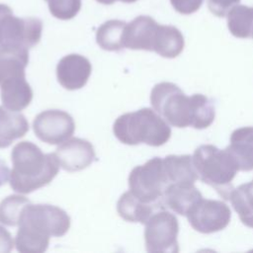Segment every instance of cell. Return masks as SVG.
I'll list each match as a JSON object with an SVG mask.
<instances>
[{
    "mask_svg": "<svg viewBox=\"0 0 253 253\" xmlns=\"http://www.w3.org/2000/svg\"><path fill=\"white\" fill-rule=\"evenodd\" d=\"M91 71L90 61L85 56L75 53L63 56L56 65L57 80L67 90H77L84 87Z\"/></svg>",
    "mask_w": 253,
    "mask_h": 253,
    "instance_id": "13",
    "label": "cell"
},
{
    "mask_svg": "<svg viewBox=\"0 0 253 253\" xmlns=\"http://www.w3.org/2000/svg\"><path fill=\"white\" fill-rule=\"evenodd\" d=\"M192 157L198 178L229 201L233 190L231 182L239 169L227 149L221 150L212 144H203L195 150Z\"/></svg>",
    "mask_w": 253,
    "mask_h": 253,
    "instance_id": "5",
    "label": "cell"
},
{
    "mask_svg": "<svg viewBox=\"0 0 253 253\" xmlns=\"http://www.w3.org/2000/svg\"><path fill=\"white\" fill-rule=\"evenodd\" d=\"M226 149L234 158L239 171L253 170V126L235 129Z\"/></svg>",
    "mask_w": 253,
    "mask_h": 253,
    "instance_id": "16",
    "label": "cell"
},
{
    "mask_svg": "<svg viewBox=\"0 0 253 253\" xmlns=\"http://www.w3.org/2000/svg\"><path fill=\"white\" fill-rule=\"evenodd\" d=\"M178 233L179 223L173 213L165 211V209L155 211L145 223L146 251L150 253L178 252Z\"/></svg>",
    "mask_w": 253,
    "mask_h": 253,
    "instance_id": "8",
    "label": "cell"
},
{
    "mask_svg": "<svg viewBox=\"0 0 253 253\" xmlns=\"http://www.w3.org/2000/svg\"><path fill=\"white\" fill-rule=\"evenodd\" d=\"M229 201L242 223L253 228V180L233 189Z\"/></svg>",
    "mask_w": 253,
    "mask_h": 253,
    "instance_id": "21",
    "label": "cell"
},
{
    "mask_svg": "<svg viewBox=\"0 0 253 253\" xmlns=\"http://www.w3.org/2000/svg\"><path fill=\"white\" fill-rule=\"evenodd\" d=\"M10 173L11 171L5 161L0 158V187L10 180Z\"/></svg>",
    "mask_w": 253,
    "mask_h": 253,
    "instance_id": "29",
    "label": "cell"
},
{
    "mask_svg": "<svg viewBox=\"0 0 253 253\" xmlns=\"http://www.w3.org/2000/svg\"><path fill=\"white\" fill-rule=\"evenodd\" d=\"M50 14L59 20L74 18L81 8V0H45Z\"/></svg>",
    "mask_w": 253,
    "mask_h": 253,
    "instance_id": "25",
    "label": "cell"
},
{
    "mask_svg": "<svg viewBox=\"0 0 253 253\" xmlns=\"http://www.w3.org/2000/svg\"><path fill=\"white\" fill-rule=\"evenodd\" d=\"M163 159L153 157L143 165L134 167L128 176L129 192L139 201L165 208L163 196L169 186Z\"/></svg>",
    "mask_w": 253,
    "mask_h": 253,
    "instance_id": "6",
    "label": "cell"
},
{
    "mask_svg": "<svg viewBox=\"0 0 253 253\" xmlns=\"http://www.w3.org/2000/svg\"><path fill=\"white\" fill-rule=\"evenodd\" d=\"M165 208L159 205L146 204L136 199L129 191L124 193L118 201L117 211L119 215L129 222L145 224L149 217L157 211Z\"/></svg>",
    "mask_w": 253,
    "mask_h": 253,
    "instance_id": "17",
    "label": "cell"
},
{
    "mask_svg": "<svg viewBox=\"0 0 253 253\" xmlns=\"http://www.w3.org/2000/svg\"><path fill=\"white\" fill-rule=\"evenodd\" d=\"M251 37H252V38H253V31H252V36H251Z\"/></svg>",
    "mask_w": 253,
    "mask_h": 253,
    "instance_id": "31",
    "label": "cell"
},
{
    "mask_svg": "<svg viewBox=\"0 0 253 253\" xmlns=\"http://www.w3.org/2000/svg\"><path fill=\"white\" fill-rule=\"evenodd\" d=\"M97 2L101 3V4H105V5H110V4H113L115 3L116 1H122V2H125V3H133L137 0H96Z\"/></svg>",
    "mask_w": 253,
    "mask_h": 253,
    "instance_id": "30",
    "label": "cell"
},
{
    "mask_svg": "<svg viewBox=\"0 0 253 253\" xmlns=\"http://www.w3.org/2000/svg\"><path fill=\"white\" fill-rule=\"evenodd\" d=\"M126 23L120 20H110L102 24L96 33L98 45L109 51H119L125 48L124 35Z\"/></svg>",
    "mask_w": 253,
    "mask_h": 253,
    "instance_id": "20",
    "label": "cell"
},
{
    "mask_svg": "<svg viewBox=\"0 0 253 253\" xmlns=\"http://www.w3.org/2000/svg\"><path fill=\"white\" fill-rule=\"evenodd\" d=\"M70 227V217L62 209L51 205H27L22 212L15 245L21 253H42L49 237L63 236Z\"/></svg>",
    "mask_w": 253,
    "mask_h": 253,
    "instance_id": "2",
    "label": "cell"
},
{
    "mask_svg": "<svg viewBox=\"0 0 253 253\" xmlns=\"http://www.w3.org/2000/svg\"><path fill=\"white\" fill-rule=\"evenodd\" d=\"M113 131L121 142L128 145L145 143L157 147L171 136L169 124L150 108L120 116L114 123Z\"/></svg>",
    "mask_w": 253,
    "mask_h": 253,
    "instance_id": "4",
    "label": "cell"
},
{
    "mask_svg": "<svg viewBox=\"0 0 253 253\" xmlns=\"http://www.w3.org/2000/svg\"><path fill=\"white\" fill-rule=\"evenodd\" d=\"M227 27L232 36L247 39L253 31V7L235 5L227 14Z\"/></svg>",
    "mask_w": 253,
    "mask_h": 253,
    "instance_id": "23",
    "label": "cell"
},
{
    "mask_svg": "<svg viewBox=\"0 0 253 253\" xmlns=\"http://www.w3.org/2000/svg\"><path fill=\"white\" fill-rule=\"evenodd\" d=\"M34 131L39 139L48 144H60L69 139L74 130L72 117L60 110H46L40 113L33 123Z\"/></svg>",
    "mask_w": 253,
    "mask_h": 253,
    "instance_id": "10",
    "label": "cell"
},
{
    "mask_svg": "<svg viewBox=\"0 0 253 253\" xmlns=\"http://www.w3.org/2000/svg\"><path fill=\"white\" fill-rule=\"evenodd\" d=\"M42 23L38 18H19L12 9L0 4V47L30 49L42 38Z\"/></svg>",
    "mask_w": 253,
    "mask_h": 253,
    "instance_id": "7",
    "label": "cell"
},
{
    "mask_svg": "<svg viewBox=\"0 0 253 253\" xmlns=\"http://www.w3.org/2000/svg\"><path fill=\"white\" fill-rule=\"evenodd\" d=\"M31 202L24 196L11 195L0 203V223L7 226H16L20 223V218L24 208Z\"/></svg>",
    "mask_w": 253,
    "mask_h": 253,
    "instance_id": "24",
    "label": "cell"
},
{
    "mask_svg": "<svg viewBox=\"0 0 253 253\" xmlns=\"http://www.w3.org/2000/svg\"><path fill=\"white\" fill-rule=\"evenodd\" d=\"M153 110L170 126H192L197 129L209 127L214 121L213 103L203 94L187 96L176 84L161 82L150 93Z\"/></svg>",
    "mask_w": 253,
    "mask_h": 253,
    "instance_id": "1",
    "label": "cell"
},
{
    "mask_svg": "<svg viewBox=\"0 0 253 253\" xmlns=\"http://www.w3.org/2000/svg\"><path fill=\"white\" fill-rule=\"evenodd\" d=\"M240 0H208L209 9L217 17H225Z\"/></svg>",
    "mask_w": 253,
    "mask_h": 253,
    "instance_id": "26",
    "label": "cell"
},
{
    "mask_svg": "<svg viewBox=\"0 0 253 253\" xmlns=\"http://www.w3.org/2000/svg\"><path fill=\"white\" fill-rule=\"evenodd\" d=\"M14 247V240L11 233L0 225V253H9Z\"/></svg>",
    "mask_w": 253,
    "mask_h": 253,
    "instance_id": "28",
    "label": "cell"
},
{
    "mask_svg": "<svg viewBox=\"0 0 253 253\" xmlns=\"http://www.w3.org/2000/svg\"><path fill=\"white\" fill-rule=\"evenodd\" d=\"M163 164L170 184L195 183L199 179L191 155H168L163 159Z\"/></svg>",
    "mask_w": 253,
    "mask_h": 253,
    "instance_id": "19",
    "label": "cell"
},
{
    "mask_svg": "<svg viewBox=\"0 0 253 253\" xmlns=\"http://www.w3.org/2000/svg\"><path fill=\"white\" fill-rule=\"evenodd\" d=\"M13 168L10 173L11 188L29 194L49 184L57 175L59 163L54 153H42L31 141L17 143L11 153Z\"/></svg>",
    "mask_w": 253,
    "mask_h": 253,
    "instance_id": "3",
    "label": "cell"
},
{
    "mask_svg": "<svg viewBox=\"0 0 253 253\" xmlns=\"http://www.w3.org/2000/svg\"><path fill=\"white\" fill-rule=\"evenodd\" d=\"M191 226L201 233H213L224 229L231 218L229 207L217 200L202 198L188 211Z\"/></svg>",
    "mask_w": 253,
    "mask_h": 253,
    "instance_id": "9",
    "label": "cell"
},
{
    "mask_svg": "<svg viewBox=\"0 0 253 253\" xmlns=\"http://www.w3.org/2000/svg\"><path fill=\"white\" fill-rule=\"evenodd\" d=\"M202 198L195 183H173L166 188L163 203L165 208L186 216L190 209Z\"/></svg>",
    "mask_w": 253,
    "mask_h": 253,
    "instance_id": "15",
    "label": "cell"
},
{
    "mask_svg": "<svg viewBox=\"0 0 253 253\" xmlns=\"http://www.w3.org/2000/svg\"><path fill=\"white\" fill-rule=\"evenodd\" d=\"M0 94L3 106L15 112L27 108L33 99V91L26 81V74L14 75L1 81Z\"/></svg>",
    "mask_w": 253,
    "mask_h": 253,
    "instance_id": "14",
    "label": "cell"
},
{
    "mask_svg": "<svg viewBox=\"0 0 253 253\" xmlns=\"http://www.w3.org/2000/svg\"><path fill=\"white\" fill-rule=\"evenodd\" d=\"M184 45V37L176 27L169 25L160 26L158 42L154 52L166 58H174L183 51Z\"/></svg>",
    "mask_w": 253,
    "mask_h": 253,
    "instance_id": "22",
    "label": "cell"
},
{
    "mask_svg": "<svg viewBox=\"0 0 253 253\" xmlns=\"http://www.w3.org/2000/svg\"><path fill=\"white\" fill-rule=\"evenodd\" d=\"M29 130V123L21 113L0 106V148H6Z\"/></svg>",
    "mask_w": 253,
    "mask_h": 253,
    "instance_id": "18",
    "label": "cell"
},
{
    "mask_svg": "<svg viewBox=\"0 0 253 253\" xmlns=\"http://www.w3.org/2000/svg\"><path fill=\"white\" fill-rule=\"evenodd\" d=\"M60 167L68 172L87 168L95 160V150L86 139L73 137L60 143L54 152Z\"/></svg>",
    "mask_w": 253,
    "mask_h": 253,
    "instance_id": "11",
    "label": "cell"
},
{
    "mask_svg": "<svg viewBox=\"0 0 253 253\" xmlns=\"http://www.w3.org/2000/svg\"><path fill=\"white\" fill-rule=\"evenodd\" d=\"M204 0H170L172 7L180 14L190 15L200 9Z\"/></svg>",
    "mask_w": 253,
    "mask_h": 253,
    "instance_id": "27",
    "label": "cell"
},
{
    "mask_svg": "<svg viewBox=\"0 0 253 253\" xmlns=\"http://www.w3.org/2000/svg\"><path fill=\"white\" fill-rule=\"evenodd\" d=\"M160 25L149 16H138L126 24L124 35V45L129 49L154 51Z\"/></svg>",
    "mask_w": 253,
    "mask_h": 253,
    "instance_id": "12",
    "label": "cell"
}]
</instances>
